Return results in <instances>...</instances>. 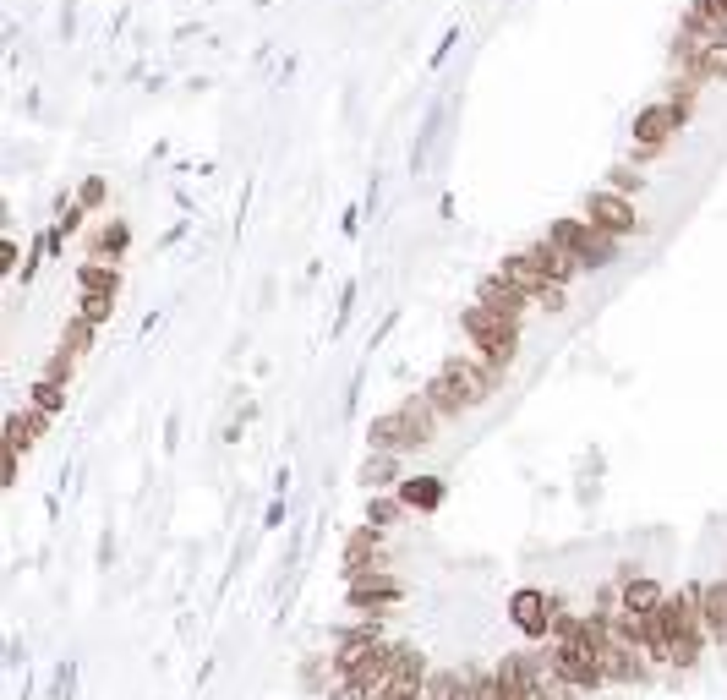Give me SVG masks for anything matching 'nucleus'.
<instances>
[{"mask_svg": "<svg viewBox=\"0 0 727 700\" xmlns=\"http://www.w3.org/2000/svg\"><path fill=\"white\" fill-rule=\"evenodd\" d=\"M492 389H498V367H487V361L471 350V356L443 361V372H438V378H432L421 394H427V405L443 416V422H449V416H460V411H471V405H482Z\"/></svg>", "mask_w": 727, "mask_h": 700, "instance_id": "obj_1", "label": "nucleus"}, {"mask_svg": "<svg viewBox=\"0 0 727 700\" xmlns=\"http://www.w3.org/2000/svg\"><path fill=\"white\" fill-rule=\"evenodd\" d=\"M438 422L443 416L427 405V394H416V400H405L400 411H389V416H378V422L367 427V443L372 449H383V454H416V449H427L432 433H438Z\"/></svg>", "mask_w": 727, "mask_h": 700, "instance_id": "obj_2", "label": "nucleus"}, {"mask_svg": "<svg viewBox=\"0 0 727 700\" xmlns=\"http://www.w3.org/2000/svg\"><path fill=\"white\" fill-rule=\"evenodd\" d=\"M662 613H667V640H673V657H667V668H678V673L700 668V657H706V646H711V629H706V613H700L695 591H678V597H667Z\"/></svg>", "mask_w": 727, "mask_h": 700, "instance_id": "obj_3", "label": "nucleus"}, {"mask_svg": "<svg viewBox=\"0 0 727 700\" xmlns=\"http://www.w3.org/2000/svg\"><path fill=\"white\" fill-rule=\"evenodd\" d=\"M465 340L476 345V356H482L487 367L503 372L514 356H520V323L498 318V312H487V307H471L465 312Z\"/></svg>", "mask_w": 727, "mask_h": 700, "instance_id": "obj_4", "label": "nucleus"}, {"mask_svg": "<svg viewBox=\"0 0 727 700\" xmlns=\"http://www.w3.org/2000/svg\"><path fill=\"white\" fill-rule=\"evenodd\" d=\"M547 236H553L558 247H564L574 263H580V274H585V268H607V263L618 258V241L602 236L596 225H585V219H558Z\"/></svg>", "mask_w": 727, "mask_h": 700, "instance_id": "obj_5", "label": "nucleus"}, {"mask_svg": "<svg viewBox=\"0 0 727 700\" xmlns=\"http://www.w3.org/2000/svg\"><path fill=\"white\" fill-rule=\"evenodd\" d=\"M580 219H585V225H596L602 236H613V241H629L640 230L635 203H629L624 192H607V186H596V192L580 203Z\"/></svg>", "mask_w": 727, "mask_h": 700, "instance_id": "obj_6", "label": "nucleus"}, {"mask_svg": "<svg viewBox=\"0 0 727 700\" xmlns=\"http://www.w3.org/2000/svg\"><path fill=\"white\" fill-rule=\"evenodd\" d=\"M684 121H689V110H684V104H673V99L646 104V110L635 115V154H640V159L662 154V148L673 143V132H678Z\"/></svg>", "mask_w": 727, "mask_h": 700, "instance_id": "obj_7", "label": "nucleus"}, {"mask_svg": "<svg viewBox=\"0 0 727 700\" xmlns=\"http://www.w3.org/2000/svg\"><path fill=\"white\" fill-rule=\"evenodd\" d=\"M77 285H82L77 318L104 323V318H110V307H115V290H121V268H115V263H82Z\"/></svg>", "mask_w": 727, "mask_h": 700, "instance_id": "obj_8", "label": "nucleus"}, {"mask_svg": "<svg viewBox=\"0 0 727 700\" xmlns=\"http://www.w3.org/2000/svg\"><path fill=\"white\" fill-rule=\"evenodd\" d=\"M389 531H378V525H356L345 542V586L350 580H367V575H389V542H383Z\"/></svg>", "mask_w": 727, "mask_h": 700, "instance_id": "obj_9", "label": "nucleus"}, {"mask_svg": "<svg viewBox=\"0 0 727 700\" xmlns=\"http://www.w3.org/2000/svg\"><path fill=\"white\" fill-rule=\"evenodd\" d=\"M427 679H432L427 657H421L416 646H400V651H394L389 679L378 684V695H372V700H421V695H427Z\"/></svg>", "mask_w": 727, "mask_h": 700, "instance_id": "obj_10", "label": "nucleus"}, {"mask_svg": "<svg viewBox=\"0 0 727 700\" xmlns=\"http://www.w3.org/2000/svg\"><path fill=\"white\" fill-rule=\"evenodd\" d=\"M509 618H514V629H520L525 640L547 646V640H553V618H558V597H547V591H514Z\"/></svg>", "mask_w": 727, "mask_h": 700, "instance_id": "obj_11", "label": "nucleus"}, {"mask_svg": "<svg viewBox=\"0 0 727 700\" xmlns=\"http://www.w3.org/2000/svg\"><path fill=\"white\" fill-rule=\"evenodd\" d=\"M520 258H525V268H531L536 279H547V285H564V290H569V279L580 274V263H574L569 252H564V247H558V241H553V236L531 241V247H525Z\"/></svg>", "mask_w": 727, "mask_h": 700, "instance_id": "obj_12", "label": "nucleus"}, {"mask_svg": "<svg viewBox=\"0 0 727 700\" xmlns=\"http://www.w3.org/2000/svg\"><path fill=\"white\" fill-rule=\"evenodd\" d=\"M405 586L394 575H367V580H350V608L361 618H383L389 608H400Z\"/></svg>", "mask_w": 727, "mask_h": 700, "instance_id": "obj_13", "label": "nucleus"}, {"mask_svg": "<svg viewBox=\"0 0 727 700\" xmlns=\"http://www.w3.org/2000/svg\"><path fill=\"white\" fill-rule=\"evenodd\" d=\"M6 433H11V476H17L22 471V454L33 449V438L50 433V416L33 411V405H17V411H11V422H6Z\"/></svg>", "mask_w": 727, "mask_h": 700, "instance_id": "obj_14", "label": "nucleus"}, {"mask_svg": "<svg viewBox=\"0 0 727 700\" xmlns=\"http://www.w3.org/2000/svg\"><path fill=\"white\" fill-rule=\"evenodd\" d=\"M476 307H487V312H498V318H514V323H520V312L531 307V296H525L514 279L492 274V279H482V296H476Z\"/></svg>", "mask_w": 727, "mask_h": 700, "instance_id": "obj_15", "label": "nucleus"}, {"mask_svg": "<svg viewBox=\"0 0 727 700\" xmlns=\"http://www.w3.org/2000/svg\"><path fill=\"white\" fill-rule=\"evenodd\" d=\"M700 602V613H706V629L711 640H722L727 646V580H711V586H689Z\"/></svg>", "mask_w": 727, "mask_h": 700, "instance_id": "obj_16", "label": "nucleus"}, {"mask_svg": "<svg viewBox=\"0 0 727 700\" xmlns=\"http://www.w3.org/2000/svg\"><path fill=\"white\" fill-rule=\"evenodd\" d=\"M618 597H624V613H635V618H640V613H656V608H662V602H667V591L656 586L651 575H624Z\"/></svg>", "mask_w": 727, "mask_h": 700, "instance_id": "obj_17", "label": "nucleus"}, {"mask_svg": "<svg viewBox=\"0 0 727 700\" xmlns=\"http://www.w3.org/2000/svg\"><path fill=\"white\" fill-rule=\"evenodd\" d=\"M400 482H405V476H400V454L372 449V454H367V465H361V487L383 493V487H400Z\"/></svg>", "mask_w": 727, "mask_h": 700, "instance_id": "obj_18", "label": "nucleus"}, {"mask_svg": "<svg viewBox=\"0 0 727 700\" xmlns=\"http://www.w3.org/2000/svg\"><path fill=\"white\" fill-rule=\"evenodd\" d=\"M126 219H110V225L99 230V236L88 241V258H99V263H121V252H126Z\"/></svg>", "mask_w": 727, "mask_h": 700, "instance_id": "obj_19", "label": "nucleus"}, {"mask_svg": "<svg viewBox=\"0 0 727 700\" xmlns=\"http://www.w3.org/2000/svg\"><path fill=\"white\" fill-rule=\"evenodd\" d=\"M689 72H695L700 83H727V39H711L706 50H700V61L689 66Z\"/></svg>", "mask_w": 727, "mask_h": 700, "instance_id": "obj_20", "label": "nucleus"}, {"mask_svg": "<svg viewBox=\"0 0 727 700\" xmlns=\"http://www.w3.org/2000/svg\"><path fill=\"white\" fill-rule=\"evenodd\" d=\"M405 520V498L400 493H378V498H372V504H367V525H378V531H394V525H400Z\"/></svg>", "mask_w": 727, "mask_h": 700, "instance_id": "obj_21", "label": "nucleus"}, {"mask_svg": "<svg viewBox=\"0 0 727 700\" xmlns=\"http://www.w3.org/2000/svg\"><path fill=\"white\" fill-rule=\"evenodd\" d=\"M28 405H33V411H44V416H50V422H55V411H61V405H66V383H55V378H39V383H33V394H28Z\"/></svg>", "mask_w": 727, "mask_h": 700, "instance_id": "obj_22", "label": "nucleus"}, {"mask_svg": "<svg viewBox=\"0 0 727 700\" xmlns=\"http://www.w3.org/2000/svg\"><path fill=\"white\" fill-rule=\"evenodd\" d=\"M400 498L405 509H432L443 504V482H400Z\"/></svg>", "mask_w": 727, "mask_h": 700, "instance_id": "obj_23", "label": "nucleus"}, {"mask_svg": "<svg viewBox=\"0 0 727 700\" xmlns=\"http://www.w3.org/2000/svg\"><path fill=\"white\" fill-rule=\"evenodd\" d=\"M93 329L99 323H88V318H72L61 329V350H72V356H88V345H93Z\"/></svg>", "mask_w": 727, "mask_h": 700, "instance_id": "obj_24", "label": "nucleus"}, {"mask_svg": "<svg viewBox=\"0 0 727 700\" xmlns=\"http://www.w3.org/2000/svg\"><path fill=\"white\" fill-rule=\"evenodd\" d=\"M640 186H646V175H640V170H613V175H607V192H624V197H635Z\"/></svg>", "mask_w": 727, "mask_h": 700, "instance_id": "obj_25", "label": "nucleus"}, {"mask_svg": "<svg viewBox=\"0 0 727 700\" xmlns=\"http://www.w3.org/2000/svg\"><path fill=\"white\" fill-rule=\"evenodd\" d=\"M104 203V181H82L77 186V208H99Z\"/></svg>", "mask_w": 727, "mask_h": 700, "instance_id": "obj_26", "label": "nucleus"}]
</instances>
